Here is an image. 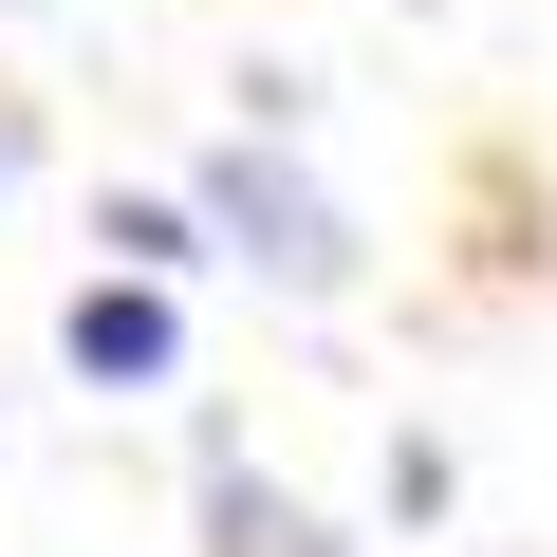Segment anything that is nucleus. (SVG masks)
Returning <instances> with one entry per match:
<instances>
[{
	"instance_id": "nucleus-2",
	"label": "nucleus",
	"mask_w": 557,
	"mask_h": 557,
	"mask_svg": "<svg viewBox=\"0 0 557 557\" xmlns=\"http://www.w3.org/2000/svg\"><path fill=\"white\" fill-rule=\"evenodd\" d=\"M57 354H75V391H186V298L131 278V260H94L57 298Z\"/></svg>"
},
{
	"instance_id": "nucleus-3",
	"label": "nucleus",
	"mask_w": 557,
	"mask_h": 557,
	"mask_svg": "<svg viewBox=\"0 0 557 557\" xmlns=\"http://www.w3.org/2000/svg\"><path fill=\"white\" fill-rule=\"evenodd\" d=\"M205 557H335V539H317V502H298V483H260V465L205 428Z\"/></svg>"
},
{
	"instance_id": "nucleus-5",
	"label": "nucleus",
	"mask_w": 557,
	"mask_h": 557,
	"mask_svg": "<svg viewBox=\"0 0 557 557\" xmlns=\"http://www.w3.org/2000/svg\"><path fill=\"white\" fill-rule=\"evenodd\" d=\"M20 168H38V112H0V186H20Z\"/></svg>"
},
{
	"instance_id": "nucleus-1",
	"label": "nucleus",
	"mask_w": 557,
	"mask_h": 557,
	"mask_svg": "<svg viewBox=\"0 0 557 557\" xmlns=\"http://www.w3.org/2000/svg\"><path fill=\"white\" fill-rule=\"evenodd\" d=\"M186 205H205V242H223V260H260V278H278V298H354V205H335L298 149H260V112L186 168Z\"/></svg>"
},
{
	"instance_id": "nucleus-4",
	"label": "nucleus",
	"mask_w": 557,
	"mask_h": 557,
	"mask_svg": "<svg viewBox=\"0 0 557 557\" xmlns=\"http://www.w3.org/2000/svg\"><path fill=\"white\" fill-rule=\"evenodd\" d=\"M94 242H112V260H131V278H186V260H223V242H205V205H186V186H112V205H94Z\"/></svg>"
}]
</instances>
